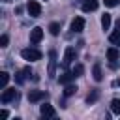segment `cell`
<instances>
[{
  "mask_svg": "<svg viewBox=\"0 0 120 120\" xmlns=\"http://www.w3.org/2000/svg\"><path fill=\"white\" fill-rule=\"evenodd\" d=\"M21 56L24 58V60H28V62H36V60H41V51H38V49H34V47H26V49H22L21 51Z\"/></svg>",
  "mask_w": 120,
  "mask_h": 120,
  "instance_id": "6da1fadb",
  "label": "cell"
},
{
  "mask_svg": "<svg viewBox=\"0 0 120 120\" xmlns=\"http://www.w3.org/2000/svg\"><path fill=\"white\" fill-rule=\"evenodd\" d=\"M26 9H28V15L30 17H39L41 15V4L38 0H28Z\"/></svg>",
  "mask_w": 120,
  "mask_h": 120,
  "instance_id": "7a4b0ae2",
  "label": "cell"
},
{
  "mask_svg": "<svg viewBox=\"0 0 120 120\" xmlns=\"http://www.w3.org/2000/svg\"><path fill=\"white\" fill-rule=\"evenodd\" d=\"M75 56H77V52H75V49L73 47H66V51H64V60H62V66L64 68H68L73 60H75Z\"/></svg>",
  "mask_w": 120,
  "mask_h": 120,
  "instance_id": "3957f363",
  "label": "cell"
},
{
  "mask_svg": "<svg viewBox=\"0 0 120 120\" xmlns=\"http://www.w3.org/2000/svg\"><path fill=\"white\" fill-rule=\"evenodd\" d=\"M13 99H17V90L15 88H4V92L0 96V101L2 103H9Z\"/></svg>",
  "mask_w": 120,
  "mask_h": 120,
  "instance_id": "277c9868",
  "label": "cell"
},
{
  "mask_svg": "<svg viewBox=\"0 0 120 120\" xmlns=\"http://www.w3.org/2000/svg\"><path fill=\"white\" fill-rule=\"evenodd\" d=\"M41 39H43V30H41L39 26L32 28V32H30V43H32V45H38Z\"/></svg>",
  "mask_w": 120,
  "mask_h": 120,
  "instance_id": "5b68a950",
  "label": "cell"
},
{
  "mask_svg": "<svg viewBox=\"0 0 120 120\" xmlns=\"http://www.w3.org/2000/svg\"><path fill=\"white\" fill-rule=\"evenodd\" d=\"M45 98H47V94H45L43 90H30V92H28V101H30V103L41 101V99H45Z\"/></svg>",
  "mask_w": 120,
  "mask_h": 120,
  "instance_id": "8992f818",
  "label": "cell"
},
{
  "mask_svg": "<svg viewBox=\"0 0 120 120\" xmlns=\"http://www.w3.org/2000/svg\"><path fill=\"white\" fill-rule=\"evenodd\" d=\"M56 68V51H49V77H54Z\"/></svg>",
  "mask_w": 120,
  "mask_h": 120,
  "instance_id": "52a82bcc",
  "label": "cell"
},
{
  "mask_svg": "<svg viewBox=\"0 0 120 120\" xmlns=\"http://www.w3.org/2000/svg\"><path fill=\"white\" fill-rule=\"evenodd\" d=\"M39 112H41V116L43 118H52L56 112H54V109H52V105H49V103H45V105H41L39 107Z\"/></svg>",
  "mask_w": 120,
  "mask_h": 120,
  "instance_id": "ba28073f",
  "label": "cell"
},
{
  "mask_svg": "<svg viewBox=\"0 0 120 120\" xmlns=\"http://www.w3.org/2000/svg\"><path fill=\"white\" fill-rule=\"evenodd\" d=\"M71 30L73 32H82L84 30V19L82 17H75L71 21Z\"/></svg>",
  "mask_w": 120,
  "mask_h": 120,
  "instance_id": "9c48e42d",
  "label": "cell"
},
{
  "mask_svg": "<svg viewBox=\"0 0 120 120\" xmlns=\"http://www.w3.org/2000/svg\"><path fill=\"white\" fill-rule=\"evenodd\" d=\"M98 6H99L98 0H84V2H82V11H86V13H88V11H96Z\"/></svg>",
  "mask_w": 120,
  "mask_h": 120,
  "instance_id": "30bf717a",
  "label": "cell"
},
{
  "mask_svg": "<svg viewBox=\"0 0 120 120\" xmlns=\"http://www.w3.org/2000/svg\"><path fill=\"white\" fill-rule=\"evenodd\" d=\"M30 75V68H24V69H21V71H17L15 73V81L19 82V84H22L24 82V79Z\"/></svg>",
  "mask_w": 120,
  "mask_h": 120,
  "instance_id": "8fae6325",
  "label": "cell"
},
{
  "mask_svg": "<svg viewBox=\"0 0 120 120\" xmlns=\"http://www.w3.org/2000/svg\"><path fill=\"white\" fill-rule=\"evenodd\" d=\"M73 79H75V75H73V71H71V73H68V71H66V73H62V75L58 77V81H60V84H64V86H66V84H69V82H71Z\"/></svg>",
  "mask_w": 120,
  "mask_h": 120,
  "instance_id": "7c38bea8",
  "label": "cell"
},
{
  "mask_svg": "<svg viewBox=\"0 0 120 120\" xmlns=\"http://www.w3.org/2000/svg\"><path fill=\"white\" fill-rule=\"evenodd\" d=\"M107 58H109V62H116V60L120 58V52H118L114 47H109V49H107Z\"/></svg>",
  "mask_w": 120,
  "mask_h": 120,
  "instance_id": "4fadbf2b",
  "label": "cell"
},
{
  "mask_svg": "<svg viewBox=\"0 0 120 120\" xmlns=\"http://www.w3.org/2000/svg\"><path fill=\"white\" fill-rule=\"evenodd\" d=\"M92 77H94V81H101L103 79V73H101V66L99 64H94V68H92Z\"/></svg>",
  "mask_w": 120,
  "mask_h": 120,
  "instance_id": "5bb4252c",
  "label": "cell"
},
{
  "mask_svg": "<svg viewBox=\"0 0 120 120\" xmlns=\"http://www.w3.org/2000/svg\"><path fill=\"white\" fill-rule=\"evenodd\" d=\"M109 41H111L112 45H120V28L109 34Z\"/></svg>",
  "mask_w": 120,
  "mask_h": 120,
  "instance_id": "9a60e30c",
  "label": "cell"
},
{
  "mask_svg": "<svg viewBox=\"0 0 120 120\" xmlns=\"http://www.w3.org/2000/svg\"><path fill=\"white\" fill-rule=\"evenodd\" d=\"M109 26H111V15L105 13V15H101V28L103 30H109Z\"/></svg>",
  "mask_w": 120,
  "mask_h": 120,
  "instance_id": "2e32d148",
  "label": "cell"
},
{
  "mask_svg": "<svg viewBox=\"0 0 120 120\" xmlns=\"http://www.w3.org/2000/svg\"><path fill=\"white\" fill-rule=\"evenodd\" d=\"M8 81H9V73L8 71H2L0 73V88H6L8 86Z\"/></svg>",
  "mask_w": 120,
  "mask_h": 120,
  "instance_id": "e0dca14e",
  "label": "cell"
},
{
  "mask_svg": "<svg viewBox=\"0 0 120 120\" xmlns=\"http://www.w3.org/2000/svg\"><path fill=\"white\" fill-rule=\"evenodd\" d=\"M111 111H112L114 114H120V99H118V98H114V99L111 101Z\"/></svg>",
  "mask_w": 120,
  "mask_h": 120,
  "instance_id": "ac0fdd59",
  "label": "cell"
},
{
  "mask_svg": "<svg viewBox=\"0 0 120 120\" xmlns=\"http://www.w3.org/2000/svg\"><path fill=\"white\" fill-rule=\"evenodd\" d=\"M49 32H51L52 36H58V34H60V24H58V22H51V24H49Z\"/></svg>",
  "mask_w": 120,
  "mask_h": 120,
  "instance_id": "d6986e66",
  "label": "cell"
},
{
  "mask_svg": "<svg viewBox=\"0 0 120 120\" xmlns=\"http://www.w3.org/2000/svg\"><path fill=\"white\" fill-rule=\"evenodd\" d=\"M75 92H77V86H75V84H71V82H69V84H66V90H64V96H73Z\"/></svg>",
  "mask_w": 120,
  "mask_h": 120,
  "instance_id": "ffe728a7",
  "label": "cell"
},
{
  "mask_svg": "<svg viewBox=\"0 0 120 120\" xmlns=\"http://www.w3.org/2000/svg\"><path fill=\"white\" fill-rule=\"evenodd\" d=\"M98 98H99V92H98V90H92V94L86 96V101H88V103H94Z\"/></svg>",
  "mask_w": 120,
  "mask_h": 120,
  "instance_id": "44dd1931",
  "label": "cell"
},
{
  "mask_svg": "<svg viewBox=\"0 0 120 120\" xmlns=\"http://www.w3.org/2000/svg\"><path fill=\"white\" fill-rule=\"evenodd\" d=\"M82 73H84V68H82V64H77V66L73 68V75H75V77H81Z\"/></svg>",
  "mask_w": 120,
  "mask_h": 120,
  "instance_id": "7402d4cb",
  "label": "cell"
},
{
  "mask_svg": "<svg viewBox=\"0 0 120 120\" xmlns=\"http://www.w3.org/2000/svg\"><path fill=\"white\" fill-rule=\"evenodd\" d=\"M103 4H105L107 8H114V6L120 4V0H103Z\"/></svg>",
  "mask_w": 120,
  "mask_h": 120,
  "instance_id": "603a6c76",
  "label": "cell"
},
{
  "mask_svg": "<svg viewBox=\"0 0 120 120\" xmlns=\"http://www.w3.org/2000/svg\"><path fill=\"white\" fill-rule=\"evenodd\" d=\"M8 41H9V38L6 34H2L0 36V47H8Z\"/></svg>",
  "mask_w": 120,
  "mask_h": 120,
  "instance_id": "cb8c5ba5",
  "label": "cell"
},
{
  "mask_svg": "<svg viewBox=\"0 0 120 120\" xmlns=\"http://www.w3.org/2000/svg\"><path fill=\"white\" fill-rule=\"evenodd\" d=\"M116 84H118V86H120V81H118V82H116Z\"/></svg>",
  "mask_w": 120,
  "mask_h": 120,
  "instance_id": "d4e9b609",
  "label": "cell"
}]
</instances>
